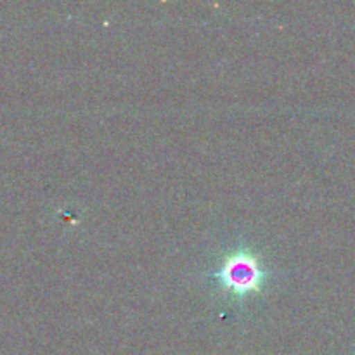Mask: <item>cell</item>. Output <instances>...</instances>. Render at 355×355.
Listing matches in <instances>:
<instances>
[{"mask_svg": "<svg viewBox=\"0 0 355 355\" xmlns=\"http://www.w3.org/2000/svg\"><path fill=\"white\" fill-rule=\"evenodd\" d=\"M211 277L224 293L232 300L245 302L263 291L269 283L270 270L255 250L248 246H238L225 253L220 266Z\"/></svg>", "mask_w": 355, "mask_h": 355, "instance_id": "obj_1", "label": "cell"}]
</instances>
